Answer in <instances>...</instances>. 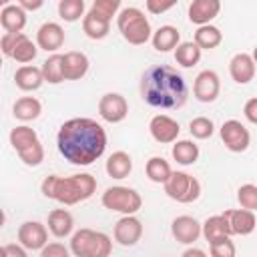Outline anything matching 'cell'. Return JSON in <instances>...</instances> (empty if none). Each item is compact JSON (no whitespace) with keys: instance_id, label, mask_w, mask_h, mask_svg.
<instances>
[{"instance_id":"20","label":"cell","mask_w":257,"mask_h":257,"mask_svg":"<svg viewBox=\"0 0 257 257\" xmlns=\"http://www.w3.org/2000/svg\"><path fill=\"white\" fill-rule=\"evenodd\" d=\"M223 215L229 221V227H231L233 235H251L255 231V227H257V219H255L253 211H247V209H227Z\"/></svg>"},{"instance_id":"6","label":"cell","mask_w":257,"mask_h":257,"mask_svg":"<svg viewBox=\"0 0 257 257\" xmlns=\"http://www.w3.org/2000/svg\"><path fill=\"white\" fill-rule=\"evenodd\" d=\"M70 253L74 257H110L112 241L102 231L78 229L70 237Z\"/></svg>"},{"instance_id":"13","label":"cell","mask_w":257,"mask_h":257,"mask_svg":"<svg viewBox=\"0 0 257 257\" xmlns=\"http://www.w3.org/2000/svg\"><path fill=\"white\" fill-rule=\"evenodd\" d=\"M221 92V78L215 70H201L193 82V94L199 102H215Z\"/></svg>"},{"instance_id":"30","label":"cell","mask_w":257,"mask_h":257,"mask_svg":"<svg viewBox=\"0 0 257 257\" xmlns=\"http://www.w3.org/2000/svg\"><path fill=\"white\" fill-rule=\"evenodd\" d=\"M193 42L201 50H213L223 42V32L213 24H205V26H199L195 30V40Z\"/></svg>"},{"instance_id":"40","label":"cell","mask_w":257,"mask_h":257,"mask_svg":"<svg viewBox=\"0 0 257 257\" xmlns=\"http://www.w3.org/2000/svg\"><path fill=\"white\" fill-rule=\"evenodd\" d=\"M22 36H24V32H20V34L4 32V34H2V38H0L2 54H4V56H8V58H12V52H14V48L18 46V42H20V38H22Z\"/></svg>"},{"instance_id":"26","label":"cell","mask_w":257,"mask_h":257,"mask_svg":"<svg viewBox=\"0 0 257 257\" xmlns=\"http://www.w3.org/2000/svg\"><path fill=\"white\" fill-rule=\"evenodd\" d=\"M231 235L233 233H231L229 221L225 219L223 213L205 219V223H203V237H205V241L209 245L215 243V241H219V239H223V237H231Z\"/></svg>"},{"instance_id":"27","label":"cell","mask_w":257,"mask_h":257,"mask_svg":"<svg viewBox=\"0 0 257 257\" xmlns=\"http://www.w3.org/2000/svg\"><path fill=\"white\" fill-rule=\"evenodd\" d=\"M104 169H106V175L112 177V179H126L133 171V159L124 151H114L106 159Z\"/></svg>"},{"instance_id":"18","label":"cell","mask_w":257,"mask_h":257,"mask_svg":"<svg viewBox=\"0 0 257 257\" xmlns=\"http://www.w3.org/2000/svg\"><path fill=\"white\" fill-rule=\"evenodd\" d=\"M255 62L253 56L247 52H237L231 60H229V74L237 84H247L253 80L255 76Z\"/></svg>"},{"instance_id":"2","label":"cell","mask_w":257,"mask_h":257,"mask_svg":"<svg viewBox=\"0 0 257 257\" xmlns=\"http://www.w3.org/2000/svg\"><path fill=\"white\" fill-rule=\"evenodd\" d=\"M141 96L155 108H181L189 98V86L177 68L169 64L149 66L141 76Z\"/></svg>"},{"instance_id":"43","label":"cell","mask_w":257,"mask_h":257,"mask_svg":"<svg viewBox=\"0 0 257 257\" xmlns=\"http://www.w3.org/2000/svg\"><path fill=\"white\" fill-rule=\"evenodd\" d=\"M175 4H177L175 0H167V2H161V0H147V2H145L147 10H149L151 14H163V12L171 10Z\"/></svg>"},{"instance_id":"36","label":"cell","mask_w":257,"mask_h":257,"mask_svg":"<svg viewBox=\"0 0 257 257\" xmlns=\"http://www.w3.org/2000/svg\"><path fill=\"white\" fill-rule=\"evenodd\" d=\"M189 133L193 135V139L205 141V139H211V137H213L215 124H213V120L207 118V116H195V118L189 122Z\"/></svg>"},{"instance_id":"38","label":"cell","mask_w":257,"mask_h":257,"mask_svg":"<svg viewBox=\"0 0 257 257\" xmlns=\"http://www.w3.org/2000/svg\"><path fill=\"white\" fill-rule=\"evenodd\" d=\"M88 10L96 12L98 16H102L106 20H112V16H118V12L122 8H120V0H94Z\"/></svg>"},{"instance_id":"9","label":"cell","mask_w":257,"mask_h":257,"mask_svg":"<svg viewBox=\"0 0 257 257\" xmlns=\"http://www.w3.org/2000/svg\"><path fill=\"white\" fill-rule=\"evenodd\" d=\"M219 135H221V141L223 145L231 151V153H245L251 145V133L249 128L237 120V118H229L221 124L219 128Z\"/></svg>"},{"instance_id":"22","label":"cell","mask_w":257,"mask_h":257,"mask_svg":"<svg viewBox=\"0 0 257 257\" xmlns=\"http://www.w3.org/2000/svg\"><path fill=\"white\" fill-rule=\"evenodd\" d=\"M151 42H153V48L157 52H169V50H175L181 44V32H179L177 26L165 24V26H159L153 32Z\"/></svg>"},{"instance_id":"17","label":"cell","mask_w":257,"mask_h":257,"mask_svg":"<svg viewBox=\"0 0 257 257\" xmlns=\"http://www.w3.org/2000/svg\"><path fill=\"white\" fill-rule=\"evenodd\" d=\"M221 12V2L219 0H193L189 4V20L197 26L211 24L213 18H217Z\"/></svg>"},{"instance_id":"21","label":"cell","mask_w":257,"mask_h":257,"mask_svg":"<svg viewBox=\"0 0 257 257\" xmlns=\"http://www.w3.org/2000/svg\"><path fill=\"white\" fill-rule=\"evenodd\" d=\"M0 26L4 32L20 34L26 26V10H22L20 4H4L0 10Z\"/></svg>"},{"instance_id":"4","label":"cell","mask_w":257,"mask_h":257,"mask_svg":"<svg viewBox=\"0 0 257 257\" xmlns=\"http://www.w3.org/2000/svg\"><path fill=\"white\" fill-rule=\"evenodd\" d=\"M116 28L133 46H143L153 38V28L145 12L137 6H126L116 16Z\"/></svg>"},{"instance_id":"28","label":"cell","mask_w":257,"mask_h":257,"mask_svg":"<svg viewBox=\"0 0 257 257\" xmlns=\"http://www.w3.org/2000/svg\"><path fill=\"white\" fill-rule=\"evenodd\" d=\"M40 112H42V104H40V100H38L36 96H20V98L12 104V114H14V118L24 120V122L36 120V118L40 116Z\"/></svg>"},{"instance_id":"1","label":"cell","mask_w":257,"mask_h":257,"mask_svg":"<svg viewBox=\"0 0 257 257\" xmlns=\"http://www.w3.org/2000/svg\"><path fill=\"white\" fill-rule=\"evenodd\" d=\"M58 153L78 167H88L106 151V133L100 122L88 116H74L60 124L56 135Z\"/></svg>"},{"instance_id":"47","label":"cell","mask_w":257,"mask_h":257,"mask_svg":"<svg viewBox=\"0 0 257 257\" xmlns=\"http://www.w3.org/2000/svg\"><path fill=\"white\" fill-rule=\"evenodd\" d=\"M251 56H253V62H255V66H257V46L253 48V52H251Z\"/></svg>"},{"instance_id":"24","label":"cell","mask_w":257,"mask_h":257,"mask_svg":"<svg viewBox=\"0 0 257 257\" xmlns=\"http://www.w3.org/2000/svg\"><path fill=\"white\" fill-rule=\"evenodd\" d=\"M14 82L20 90L24 92H32V90H38L42 84H44V76H42V70L38 66H20L16 68L14 72Z\"/></svg>"},{"instance_id":"39","label":"cell","mask_w":257,"mask_h":257,"mask_svg":"<svg viewBox=\"0 0 257 257\" xmlns=\"http://www.w3.org/2000/svg\"><path fill=\"white\" fill-rule=\"evenodd\" d=\"M209 253H211V257H235L237 249H235V243L231 241V237H223L209 245Z\"/></svg>"},{"instance_id":"44","label":"cell","mask_w":257,"mask_h":257,"mask_svg":"<svg viewBox=\"0 0 257 257\" xmlns=\"http://www.w3.org/2000/svg\"><path fill=\"white\" fill-rule=\"evenodd\" d=\"M243 114H245V118H247L251 124H257V96H253V98H249V100L245 102Z\"/></svg>"},{"instance_id":"3","label":"cell","mask_w":257,"mask_h":257,"mask_svg":"<svg viewBox=\"0 0 257 257\" xmlns=\"http://www.w3.org/2000/svg\"><path fill=\"white\" fill-rule=\"evenodd\" d=\"M40 191L46 199H52L62 205H76L80 201H86L94 195L96 191V179L88 173H78L70 177H60V175H48Z\"/></svg>"},{"instance_id":"42","label":"cell","mask_w":257,"mask_h":257,"mask_svg":"<svg viewBox=\"0 0 257 257\" xmlns=\"http://www.w3.org/2000/svg\"><path fill=\"white\" fill-rule=\"evenodd\" d=\"M26 251L28 249H24L20 243H4L0 249V257H28Z\"/></svg>"},{"instance_id":"5","label":"cell","mask_w":257,"mask_h":257,"mask_svg":"<svg viewBox=\"0 0 257 257\" xmlns=\"http://www.w3.org/2000/svg\"><path fill=\"white\" fill-rule=\"evenodd\" d=\"M10 145L26 167H38L44 161V147L38 133L28 124H18L10 131Z\"/></svg>"},{"instance_id":"25","label":"cell","mask_w":257,"mask_h":257,"mask_svg":"<svg viewBox=\"0 0 257 257\" xmlns=\"http://www.w3.org/2000/svg\"><path fill=\"white\" fill-rule=\"evenodd\" d=\"M82 32L90 38V40H102L108 36L110 32V20L98 16L96 12L88 10L82 18Z\"/></svg>"},{"instance_id":"33","label":"cell","mask_w":257,"mask_h":257,"mask_svg":"<svg viewBox=\"0 0 257 257\" xmlns=\"http://www.w3.org/2000/svg\"><path fill=\"white\" fill-rule=\"evenodd\" d=\"M40 70H42V76H44V82H48V84H60L62 80H64V72H62V54H50L44 62H42V66H40Z\"/></svg>"},{"instance_id":"41","label":"cell","mask_w":257,"mask_h":257,"mask_svg":"<svg viewBox=\"0 0 257 257\" xmlns=\"http://www.w3.org/2000/svg\"><path fill=\"white\" fill-rule=\"evenodd\" d=\"M40 257H70V247H64L60 241H52L40 251Z\"/></svg>"},{"instance_id":"31","label":"cell","mask_w":257,"mask_h":257,"mask_svg":"<svg viewBox=\"0 0 257 257\" xmlns=\"http://www.w3.org/2000/svg\"><path fill=\"white\" fill-rule=\"evenodd\" d=\"M145 173H147L149 181L165 185L169 181V177L173 175V169H171L169 161H165L163 157H151L147 161V165H145Z\"/></svg>"},{"instance_id":"34","label":"cell","mask_w":257,"mask_h":257,"mask_svg":"<svg viewBox=\"0 0 257 257\" xmlns=\"http://www.w3.org/2000/svg\"><path fill=\"white\" fill-rule=\"evenodd\" d=\"M84 14H86L84 0H60L58 2V16L64 22H76L84 18Z\"/></svg>"},{"instance_id":"7","label":"cell","mask_w":257,"mask_h":257,"mask_svg":"<svg viewBox=\"0 0 257 257\" xmlns=\"http://www.w3.org/2000/svg\"><path fill=\"white\" fill-rule=\"evenodd\" d=\"M100 203L108 211H114V213H120V215H135L143 207V197L139 195V191H135L131 187L114 185V187H108L102 193Z\"/></svg>"},{"instance_id":"29","label":"cell","mask_w":257,"mask_h":257,"mask_svg":"<svg viewBox=\"0 0 257 257\" xmlns=\"http://www.w3.org/2000/svg\"><path fill=\"white\" fill-rule=\"evenodd\" d=\"M171 155L173 159L183 165V167H189V165H195L197 159H199V145L195 141H189V139H181L173 145L171 149Z\"/></svg>"},{"instance_id":"11","label":"cell","mask_w":257,"mask_h":257,"mask_svg":"<svg viewBox=\"0 0 257 257\" xmlns=\"http://www.w3.org/2000/svg\"><path fill=\"white\" fill-rule=\"evenodd\" d=\"M98 114H100L102 120H106L110 124H116V122H120V120L126 118V114H128V102L118 92H106L98 100Z\"/></svg>"},{"instance_id":"12","label":"cell","mask_w":257,"mask_h":257,"mask_svg":"<svg viewBox=\"0 0 257 257\" xmlns=\"http://www.w3.org/2000/svg\"><path fill=\"white\" fill-rule=\"evenodd\" d=\"M112 237L118 245L122 247H133L141 241L143 237V223L139 217L135 215H122L116 223H114V229H112Z\"/></svg>"},{"instance_id":"14","label":"cell","mask_w":257,"mask_h":257,"mask_svg":"<svg viewBox=\"0 0 257 257\" xmlns=\"http://www.w3.org/2000/svg\"><path fill=\"white\" fill-rule=\"evenodd\" d=\"M149 133L151 137L161 143V145H171V143H177L179 139V133H181V126L179 122L169 116V114H155L149 122Z\"/></svg>"},{"instance_id":"32","label":"cell","mask_w":257,"mask_h":257,"mask_svg":"<svg viewBox=\"0 0 257 257\" xmlns=\"http://www.w3.org/2000/svg\"><path fill=\"white\" fill-rule=\"evenodd\" d=\"M201 48L193 42V40H189V42H181L177 48H175V60H177V64H181L183 68H191V66H195L199 60H201Z\"/></svg>"},{"instance_id":"37","label":"cell","mask_w":257,"mask_h":257,"mask_svg":"<svg viewBox=\"0 0 257 257\" xmlns=\"http://www.w3.org/2000/svg\"><path fill=\"white\" fill-rule=\"evenodd\" d=\"M237 201H239L241 209L255 211L257 209V185H253V183L241 185L237 189Z\"/></svg>"},{"instance_id":"15","label":"cell","mask_w":257,"mask_h":257,"mask_svg":"<svg viewBox=\"0 0 257 257\" xmlns=\"http://www.w3.org/2000/svg\"><path fill=\"white\" fill-rule=\"evenodd\" d=\"M171 233L175 241L183 245H193L201 235H203V223H199L191 215H179L171 223Z\"/></svg>"},{"instance_id":"35","label":"cell","mask_w":257,"mask_h":257,"mask_svg":"<svg viewBox=\"0 0 257 257\" xmlns=\"http://www.w3.org/2000/svg\"><path fill=\"white\" fill-rule=\"evenodd\" d=\"M38 46H36V42H32L26 34L20 38V42H18V46L14 48V52H12V58L16 60V62H20V64H24L26 66V62H32L34 58H36V54H38Z\"/></svg>"},{"instance_id":"46","label":"cell","mask_w":257,"mask_h":257,"mask_svg":"<svg viewBox=\"0 0 257 257\" xmlns=\"http://www.w3.org/2000/svg\"><path fill=\"white\" fill-rule=\"evenodd\" d=\"M181 257H207V253L203 249H199V247H189V249L183 251Z\"/></svg>"},{"instance_id":"16","label":"cell","mask_w":257,"mask_h":257,"mask_svg":"<svg viewBox=\"0 0 257 257\" xmlns=\"http://www.w3.org/2000/svg\"><path fill=\"white\" fill-rule=\"evenodd\" d=\"M62 44H64V30L58 22H44L36 30V46L40 50L56 54V50L62 48Z\"/></svg>"},{"instance_id":"45","label":"cell","mask_w":257,"mask_h":257,"mask_svg":"<svg viewBox=\"0 0 257 257\" xmlns=\"http://www.w3.org/2000/svg\"><path fill=\"white\" fill-rule=\"evenodd\" d=\"M18 4H20V8H22V10H38V8H42V6H44V2H42V0H20Z\"/></svg>"},{"instance_id":"19","label":"cell","mask_w":257,"mask_h":257,"mask_svg":"<svg viewBox=\"0 0 257 257\" xmlns=\"http://www.w3.org/2000/svg\"><path fill=\"white\" fill-rule=\"evenodd\" d=\"M90 60L84 52H64L62 54V72H64V80H80L86 72H88Z\"/></svg>"},{"instance_id":"8","label":"cell","mask_w":257,"mask_h":257,"mask_svg":"<svg viewBox=\"0 0 257 257\" xmlns=\"http://www.w3.org/2000/svg\"><path fill=\"white\" fill-rule=\"evenodd\" d=\"M163 187H165V193L169 199L183 203V205L193 203L201 197V183L185 171H173V175L169 177V181Z\"/></svg>"},{"instance_id":"23","label":"cell","mask_w":257,"mask_h":257,"mask_svg":"<svg viewBox=\"0 0 257 257\" xmlns=\"http://www.w3.org/2000/svg\"><path fill=\"white\" fill-rule=\"evenodd\" d=\"M74 229V217L68 209H52L48 213V231L62 239V237H68Z\"/></svg>"},{"instance_id":"10","label":"cell","mask_w":257,"mask_h":257,"mask_svg":"<svg viewBox=\"0 0 257 257\" xmlns=\"http://www.w3.org/2000/svg\"><path fill=\"white\" fill-rule=\"evenodd\" d=\"M16 235L18 243L28 251H42L48 245V229L40 221H24Z\"/></svg>"}]
</instances>
